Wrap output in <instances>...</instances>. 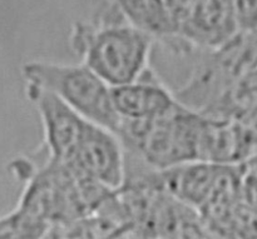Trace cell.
Returning <instances> with one entry per match:
<instances>
[{
	"instance_id": "cell-1",
	"label": "cell",
	"mask_w": 257,
	"mask_h": 239,
	"mask_svg": "<svg viewBox=\"0 0 257 239\" xmlns=\"http://www.w3.org/2000/svg\"><path fill=\"white\" fill-rule=\"evenodd\" d=\"M155 39L108 0L90 20L72 25L69 45L80 63L109 87L125 84L150 68Z\"/></svg>"
},
{
	"instance_id": "cell-2",
	"label": "cell",
	"mask_w": 257,
	"mask_h": 239,
	"mask_svg": "<svg viewBox=\"0 0 257 239\" xmlns=\"http://www.w3.org/2000/svg\"><path fill=\"white\" fill-rule=\"evenodd\" d=\"M202 114L178 103L151 120H120L117 133L123 149L162 170L197 160Z\"/></svg>"
},
{
	"instance_id": "cell-3",
	"label": "cell",
	"mask_w": 257,
	"mask_h": 239,
	"mask_svg": "<svg viewBox=\"0 0 257 239\" xmlns=\"http://www.w3.org/2000/svg\"><path fill=\"white\" fill-rule=\"evenodd\" d=\"M197 57L188 79L173 94L183 107L202 113L257 68V29L238 30L225 44Z\"/></svg>"
},
{
	"instance_id": "cell-4",
	"label": "cell",
	"mask_w": 257,
	"mask_h": 239,
	"mask_svg": "<svg viewBox=\"0 0 257 239\" xmlns=\"http://www.w3.org/2000/svg\"><path fill=\"white\" fill-rule=\"evenodd\" d=\"M22 74L25 83L52 92L88 122L117 133L120 118L113 107L110 87L83 63L34 60L23 65Z\"/></svg>"
},
{
	"instance_id": "cell-5",
	"label": "cell",
	"mask_w": 257,
	"mask_h": 239,
	"mask_svg": "<svg viewBox=\"0 0 257 239\" xmlns=\"http://www.w3.org/2000/svg\"><path fill=\"white\" fill-rule=\"evenodd\" d=\"M176 54L215 49L240 30L230 0H196L172 14Z\"/></svg>"
},
{
	"instance_id": "cell-6",
	"label": "cell",
	"mask_w": 257,
	"mask_h": 239,
	"mask_svg": "<svg viewBox=\"0 0 257 239\" xmlns=\"http://www.w3.org/2000/svg\"><path fill=\"white\" fill-rule=\"evenodd\" d=\"M25 94L42 120L44 139L40 147L48 157L68 165L74 155L88 122L62 99L42 87L25 83Z\"/></svg>"
},
{
	"instance_id": "cell-7",
	"label": "cell",
	"mask_w": 257,
	"mask_h": 239,
	"mask_svg": "<svg viewBox=\"0 0 257 239\" xmlns=\"http://www.w3.org/2000/svg\"><path fill=\"white\" fill-rule=\"evenodd\" d=\"M68 167L80 178L118 189L124 177V150L112 130L89 123Z\"/></svg>"
},
{
	"instance_id": "cell-8",
	"label": "cell",
	"mask_w": 257,
	"mask_h": 239,
	"mask_svg": "<svg viewBox=\"0 0 257 239\" xmlns=\"http://www.w3.org/2000/svg\"><path fill=\"white\" fill-rule=\"evenodd\" d=\"M110 95L120 120L156 119L178 104L172 90L151 67L132 82L110 87Z\"/></svg>"
},
{
	"instance_id": "cell-9",
	"label": "cell",
	"mask_w": 257,
	"mask_h": 239,
	"mask_svg": "<svg viewBox=\"0 0 257 239\" xmlns=\"http://www.w3.org/2000/svg\"><path fill=\"white\" fill-rule=\"evenodd\" d=\"M250 155V145L240 122L202 114L197 160L237 165Z\"/></svg>"
},
{
	"instance_id": "cell-10",
	"label": "cell",
	"mask_w": 257,
	"mask_h": 239,
	"mask_svg": "<svg viewBox=\"0 0 257 239\" xmlns=\"http://www.w3.org/2000/svg\"><path fill=\"white\" fill-rule=\"evenodd\" d=\"M217 169L218 164L193 160L160 170L158 175L166 192L198 210L212 189Z\"/></svg>"
},
{
	"instance_id": "cell-11",
	"label": "cell",
	"mask_w": 257,
	"mask_h": 239,
	"mask_svg": "<svg viewBox=\"0 0 257 239\" xmlns=\"http://www.w3.org/2000/svg\"><path fill=\"white\" fill-rule=\"evenodd\" d=\"M132 24L172 52L175 28L166 0H109Z\"/></svg>"
},
{
	"instance_id": "cell-12",
	"label": "cell",
	"mask_w": 257,
	"mask_h": 239,
	"mask_svg": "<svg viewBox=\"0 0 257 239\" xmlns=\"http://www.w3.org/2000/svg\"><path fill=\"white\" fill-rule=\"evenodd\" d=\"M257 109V68L235 83L201 114L241 122Z\"/></svg>"
},
{
	"instance_id": "cell-13",
	"label": "cell",
	"mask_w": 257,
	"mask_h": 239,
	"mask_svg": "<svg viewBox=\"0 0 257 239\" xmlns=\"http://www.w3.org/2000/svg\"><path fill=\"white\" fill-rule=\"evenodd\" d=\"M240 30L257 29V0H230Z\"/></svg>"
},
{
	"instance_id": "cell-14",
	"label": "cell",
	"mask_w": 257,
	"mask_h": 239,
	"mask_svg": "<svg viewBox=\"0 0 257 239\" xmlns=\"http://www.w3.org/2000/svg\"><path fill=\"white\" fill-rule=\"evenodd\" d=\"M241 202L257 210V179L242 174Z\"/></svg>"
},
{
	"instance_id": "cell-15",
	"label": "cell",
	"mask_w": 257,
	"mask_h": 239,
	"mask_svg": "<svg viewBox=\"0 0 257 239\" xmlns=\"http://www.w3.org/2000/svg\"><path fill=\"white\" fill-rule=\"evenodd\" d=\"M240 123L243 128L248 145H250L251 154H253L257 152V109L250 115H247L245 119L241 120Z\"/></svg>"
},
{
	"instance_id": "cell-16",
	"label": "cell",
	"mask_w": 257,
	"mask_h": 239,
	"mask_svg": "<svg viewBox=\"0 0 257 239\" xmlns=\"http://www.w3.org/2000/svg\"><path fill=\"white\" fill-rule=\"evenodd\" d=\"M243 175L257 179V152L246 158L240 164Z\"/></svg>"
},
{
	"instance_id": "cell-17",
	"label": "cell",
	"mask_w": 257,
	"mask_h": 239,
	"mask_svg": "<svg viewBox=\"0 0 257 239\" xmlns=\"http://www.w3.org/2000/svg\"><path fill=\"white\" fill-rule=\"evenodd\" d=\"M13 238V225L10 214L0 217V239Z\"/></svg>"
},
{
	"instance_id": "cell-18",
	"label": "cell",
	"mask_w": 257,
	"mask_h": 239,
	"mask_svg": "<svg viewBox=\"0 0 257 239\" xmlns=\"http://www.w3.org/2000/svg\"><path fill=\"white\" fill-rule=\"evenodd\" d=\"M193 2H196V0H166L168 8H170L171 15H172L173 13L178 12L180 9H182V8L187 7L188 4H191V3Z\"/></svg>"
}]
</instances>
